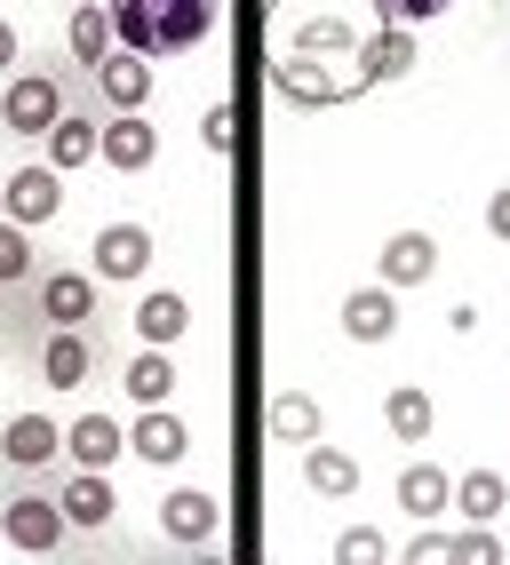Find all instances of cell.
<instances>
[{"label":"cell","mask_w":510,"mask_h":565,"mask_svg":"<svg viewBox=\"0 0 510 565\" xmlns=\"http://www.w3.org/2000/svg\"><path fill=\"white\" fill-rule=\"evenodd\" d=\"M272 88L304 111H336L415 72V24H391L375 0H272L264 9Z\"/></svg>","instance_id":"6da1fadb"},{"label":"cell","mask_w":510,"mask_h":565,"mask_svg":"<svg viewBox=\"0 0 510 565\" xmlns=\"http://www.w3.org/2000/svg\"><path fill=\"white\" fill-rule=\"evenodd\" d=\"M104 9H113L120 49H136V56H184V49H200L215 32L224 0H104Z\"/></svg>","instance_id":"7a4b0ae2"},{"label":"cell","mask_w":510,"mask_h":565,"mask_svg":"<svg viewBox=\"0 0 510 565\" xmlns=\"http://www.w3.org/2000/svg\"><path fill=\"white\" fill-rule=\"evenodd\" d=\"M72 81H81V64H72L64 49L41 56V64H24L9 88H0V128L24 136V143H41L56 120H64V104H72Z\"/></svg>","instance_id":"3957f363"},{"label":"cell","mask_w":510,"mask_h":565,"mask_svg":"<svg viewBox=\"0 0 510 565\" xmlns=\"http://www.w3.org/2000/svg\"><path fill=\"white\" fill-rule=\"evenodd\" d=\"M104 96H96V81H88V64H81V81H72V104H64V120L41 136V160L56 168V175H72V168H88L96 160V136H104Z\"/></svg>","instance_id":"277c9868"},{"label":"cell","mask_w":510,"mask_h":565,"mask_svg":"<svg viewBox=\"0 0 510 565\" xmlns=\"http://www.w3.org/2000/svg\"><path fill=\"white\" fill-rule=\"evenodd\" d=\"M64 502L56 494H17L9 510H0V534H9V550H24V557H49V550H64Z\"/></svg>","instance_id":"5b68a950"},{"label":"cell","mask_w":510,"mask_h":565,"mask_svg":"<svg viewBox=\"0 0 510 565\" xmlns=\"http://www.w3.org/2000/svg\"><path fill=\"white\" fill-rule=\"evenodd\" d=\"M56 207H64V175H56L49 160H32V168H17V175H0V215L24 223V232H32V223H49Z\"/></svg>","instance_id":"8992f818"},{"label":"cell","mask_w":510,"mask_h":565,"mask_svg":"<svg viewBox=\"0 0 510 565\" xmlns=\"http://www.w3.org/2000/svg\"><path fill=\"white\" fill-rule=\"evenodd\" d=\"M96 160L120 168V175H144V168L160 160V128L144 120V111H113V120H104V136H96Z\"/></svg>","instance_id":"52a82bcc"},{"label":"cell","mask_w":510,"mask_h":565,"mask_svg":"<svg viewBox=\"0 0 510 565\" xmlns=\"http://www.w3.org/2000/svg\"><path fill=\"white\" fill-rule=\"evenodd\" d=\"M88 81H96L104 111H144V104H152V64H144L136 49H113V56H96V64H88Z\"/></svg>","instance_id":"ba28073f"},{"label":"cell","mask_w":510,"mask_h":565,"mask_svg":"<svg viewBox=\"0 0 510 565\" xmlns=\"http://www.w3.org/2000/svg\"><path fill=\"white\" fill-rule=\"evenodd\" d=\"M32 303H41L49 327H88L96 319V271H49V279H32Z\"/></svg>","instance_id":"9c48e42d"},{"label":"cell","mask_w":510,"mask_h":565,"mask_svg":"<svg viewBox=\"0 0 510 565\" xmlns=\"http://www.w3.org/2000/svg\"><path fill=\"white\" fill-rule=\"evenodd\" d=\"M88 374H96L88 327H49V343H41V383H49V391H81Z\"/></svg>","instance_id":"30bf717a"},{"label":"cell","mask_w":510,"mask_h":565,"mask_svg":"<svg viewBox=\"0 0 510 565\" xmlns=\"http://www.w3.org/2000/svg\"><path fill=\"white\" fill-rule=\"evenodd\" d=\"M152 271V232H144V223H104L96 232V279H144Z\"/></svg>","instance_id":"8fae6325"},{"label":"cell","mask_w":510,"mask_h":565,"mask_svg":"<svg viewBox=\"0 0 510 565\" xmlns=\"http://www.w3.org/2000/svg\"><path fill=\"white\" fill-rule=\"evenodd\" d=\"M64 455V430L49 423V414H17L9 430H0V462L9 470H49Z\"/></svg>","instance_id":"7c38bea8"},{"label":"cell","mask_w":510,"mask_h":565,"mask_svg":"<svg viewBox=\"0 0 510 565\" xmlns=\"http://www.w3.org/2000/svg\"><path fill=\"white\" fill-rule=\"evenodd\" d=\"M343 334H351V343H391V334H399V303H391L383 279L343 295Z\"/></svg>","instance_id":"4fadbf2b"},{"label":"cell","mask_w":510,"mask_h":565,"mask_svg":"<svg viewBox=\"0 0 510 565\" xmlns=\"http://www.w3.org/2000/svg\"><path fill=\"white\" fill-rule=\"evenodd\" d=\"M64 455L81 462V470H113L128 455V430L113 423V414H81V423L64 430Z\"/></svg>","instance_id":"5bb4252c"},{"label":"cell","mask_w":510,"mask_h":565,"mask_svg":"<svg viewBox=\"0 0 510 565\" xmlns=\"http://www.w3.org/2000/svg\"><path fill=\"white\" fill-rule=\"evenodd\" d=\"M431 271H439V247H431L423 232H399V239H383V287H423Z\"/></svg>","instance_id":"9a60e30c"},{"label":"cell","mask_w":510,"mask_h":565,"mask_svg":"<svg viewBox=\"0 0 510 565\" xmlns=\"http://www.w3.org/2000/svg\"><path fill=\"white\" fill-rule=\"evenodd\" d=\"M160 525L176 542H215V494H200V486H176V494L160 502Z\"/></svg>","instance_id":"2e32d148"},{"label":"cell","mask_w":510,"mask_h":565,"mask_svg":"<svg viewBox=\"0 0 510 565\" xmlns=\"http://www.w3.org/2000/svg\"><path fill=\"white\" fill-rule=\"evenodd\" d=\"M184 327H192V303H184V295H144V303H136V334H144V343H184Z\"/></svg>","instance_id":"e0dca14e"},{"label":"cell","mask_w":510,"mask_h":565,"mask_svg":"<svg viewBox=\"0 0 510 565\" xmlns=\"http://www.w3.org/2000/svg\"><path fill=\"white\" fill-rule=\"evenodd\" d=\"M128 446H136V455H144V462H176V455H184V446H192V430H184V423H176V414H168V406H144V423L128 430Z\"/></svg>","instance_id":"ac0fdd59"},{"label":"cell","mask_w":510,"mask_h":565,"mask_svg":"<svg viewBox=\"0 0 510 565\" xmlns=\"http://www.w3.org/2000/svg\"><path fill=\"white\" fill-rule=\"evenodd\" d=\"M447 502H455V486H447V470H439V462H407V470H399V510L439 518Z\"/></svg>","instance_id":"d6986e66"},{"label":"cell","mask_w":510,"mask_h":565,"mask_svg":"<svg viewBox=\"0 0 510 565\" xmlns=\"http://www.w3.org/2000/svg\"><path fill=\"white\" fill-rule=\"evenodd\" d=\"M502 502H510L502 470H463V478H455V510H463L470 525H495V518H502Z\"/></svg>","instance_id":"ffe728a7"},{"label":"cell","mask_w":510,"mask_h":565,"mask_svg":"<svg viewBox=\"0 0 510 565\" xmlns=\"http://www.w3.org/2000/svg\"><path fill=\"white\" fill-rule=\"evenodd\" d=\"M56 502H64V518H72V525H104V518L120 510V502H113V486H104V470L64 478V494H56Z\"/></svg>","instance_id":"44dd1931"},{"label":"cell","mask_w":510,"mask_h":565,"mask_svg":"<svg viewBox=\"0 0 510 565\" xmlns=\"http://www.w3.org/2000/svg\"><path fill=\"white\" fill-rule=\"evenodd\" d=\"M113 49H120L113 9H96V0H88V9L72 17V41H64V56H72V64H96V56H113Z\"/></svg>","instance_id":"7402d4cb"},{"label":"cell","mask_w":510,"mask_h":565,"mask_svg":"<svg viewBox=\"0 0 510 565\" xmlns=\"http://www.w3.org/2000/svg\"><path fill=\"white\" fill-rule=\"evenodd\" d=\"M304 486H311V494H351V486H359V462L343 455V446H319V438H311V455H304Z\"/></svg>","instance_id":"603a6c76"},{"label":"cell","mask_w":510,"mask_h":565,"mask_svg":"<svg viewBox=\"0 0 510 565\" xmlns=\"http://www.w3.org/2000/svg\"><path fill=\"white\" fill-rule=\"evenodd\" d=\"M383 423H391V438H407V446H423L431 438V423H439V414H431V391H391L383 398Z\"/></svg>","instance_id":"cb8c5ba5"},{"label":"cell","mask_w":510,"mask_h":565,"mask_svg":"<svg viewBox=\"0 0 510 565\" xmlns=\"http://www.w3.org/2000/svg\"><path fill=\"white\" fill-rule=\"evenodd\" d=\"M120 383H128V398H136V406H168V391H176V366H168V351L152 343L144 359H128V374H120Z\"/></svg>","instance_id":"d4e9b609"},{"label":"cell","mask_w":510,"mask_h":565,"mask_svg":"<svg viewBox=\"0 0 510 565\" xmlns=\"http://www.w3.org/2000/svg\"><path fill=\"white\" fill-rule=\"evenodd\" d=\"M272 430H279V438H296V446H311V438H319V398L279 391V398H272Z\"/></svg>","instance_id":"484cf974"},{"label":"cell","mask_w":510,"mask_h":565,"mask_svg":"<svg viewBox=\"0 0 510 565\" xmlns=\"http://www.w3.org/2000/svg\"><path fill=\"white\" fill-rule=\"evenodd\" d=\"M0 287H32V239L9 215H0Z\"/></svg>","instance_id":"4316f807"},{"label":"cell","mask_w":510,"mask_h":565,"mask_svg":"<svg viewBox=\"0 0 510 565\" xmlns=\"http://www.w3.org/2000/svg\"><path fill=\"white\" fill-rule=\"evenodd\" d=\"M447 557H463V565H502V542L487 534V525H470V534H455Z\"/></svg>","instance_id":"83f0119b"},{"label":"cell","mask_w":510,"mask_h":565,"mask_svg":"<svg viewBox=\"0 0 510 565\" xmlns=\"http://www.w3.org/2000/svg\"><path fill=\"white\" fill-rule=\"evenodd\" d=\"M232 136H240V120H232V104H208V120H200V143H208L215 160H224V152H232Z\"/></svg>","instance_id":"f1b7e54d"},{"label":"cell","mask_w":510,"mask_h":565,"mask_svg":"<svg viewBox=\"0 0 510 565\" xmlns=\"http://www.w3.org/2000/svg\"><path fill=\"white\" fill-rule=\"evenodd\" d=\"M336 557H343V565H368V557H391V550H383V534H375V525H351V534L336 542Z\"/></svg>","instance_id":"f546056e"},{"label":"cell","mask_w":510,"mask_h":565,"mask_svg":"<svg viewBox=\"0 0 510 565\" xmlns=\"http://www.w3.org/2000/svg\"><path fill=\"white\" fill-rule=\"evenodd\" d=\"M447 550H455V534H447V525H423V534H415L407 550H399V557H415V565H439Z\"/></svg>","instance_id":"4dcf8cb0"},{"label":"cell","mask_w":510,"mask_h":565,"mask_svg":"<svg viewBox=\"0 0 510 565\" xmlns=\"http://www.w3.org/2000/svg\"><path fill=\"white\" fill-rule=\"evenodd\" d=\"M375 9L391 24H431V17H447V0H375Z\"/></svg>","instance_id":"1f68e13d"},{"label":"cell","mask_w":510,"mask_h":565,"mask_svg":"<svg viewBox=\"0 0 510 565\" xmlns=\"http://www.w3.org/2000/svg\"><path fill=\"white\" fill-rule=\"evenodd\" d=\"M487 232H495V239H510V183H502V192L487 200Z\"/></svg>","instance_id":"d6a6232c"},{"label":"cell","mask_w":510,"mask_h":565,"mask_svg":"<svg viewBox=\"0 0 510 565\" xmlns=\"http://www.w3.org/2000/svg\"><path fill=\"white\" fill-rule=\"evenodd\" d=\"M17 64V24H0V72Z\"/></svg>","instance_id":"836d02e7"}]
</instances>
